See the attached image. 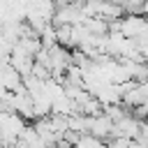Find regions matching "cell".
<instances>
[{"label":"cell","mask_w":148,"mask_h":148,"mask_svg":"<svg viewBox=\"0 0 148 148\" xmlns=\"http://www.w3.org/2000/svg\"><path fill=\"white\" fill-rule=\"evenodd\" d=\"M109 2H116V5H125L127 0H109Z\"/></svg>","instance_id":"6da1fadb"}]
</instances>
